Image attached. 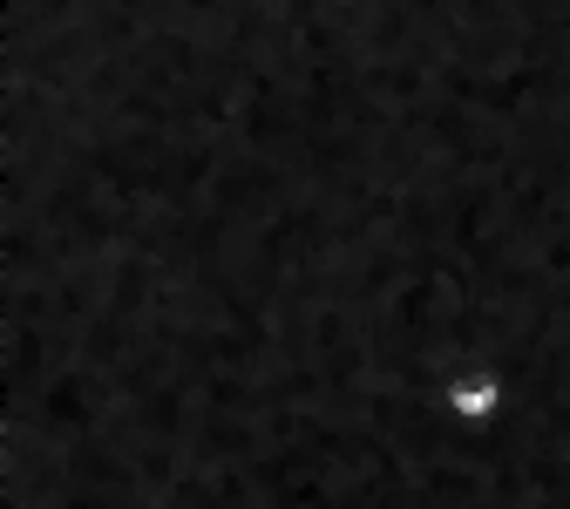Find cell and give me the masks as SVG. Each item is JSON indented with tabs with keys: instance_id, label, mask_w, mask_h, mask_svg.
<instances>
[{
	"instance_id": "6da1fadb",
	"label": "cell",
	"mask_w": 570,
	"mask_h": 509,
	"mask_svg": "<svg viewBox=\"0 0 570 509\" xmlns=\"http://www.w3.org/2000/svg\"><path fill=\"white\" fill-rule=\"evenodd\" d=\"M517 408V381L489 360H469V368H449L435 381V414L462 434H482V428H503Z\"/></svg>"
},
{
	"instance_id": "7a4b0ae2",
	"label": "cell",
	"mask_w": 570,
	"mask_h": 509,
	"mask_svg": "<svg viewBox=\"0 0 570 509\" xmlns=\"http://www.w3.org/2000/svg\"><path fill=\"white\" fill-rule=\"evenodd\" d=\"M563 217H570V184H563Z\"/></svg>"
}]
</instances>
